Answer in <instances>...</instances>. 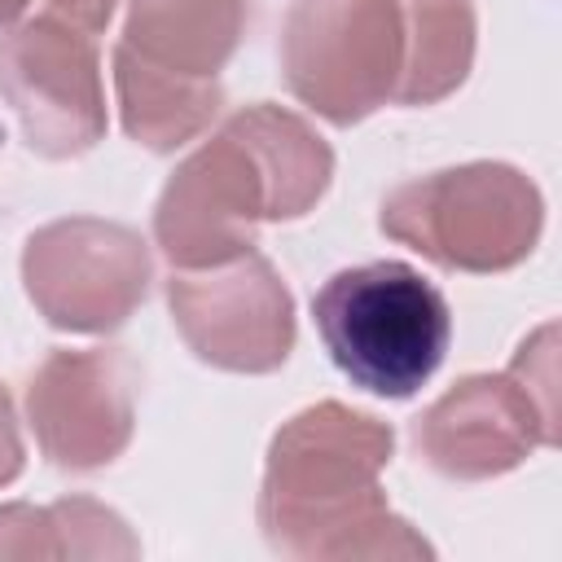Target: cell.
Listing matches in <instances>:
<instances>
[{
    "label": "cell",
    "instance_id": "cell-12",
    "mask_svg": "<svg viewBox=\"0 0 562 562\" xmlns=\"http://www.w3.org/2000/svg\"><path fill=\"white\" fill-rule=\"evenodd\" d=\"M114 97L123 132L154 154H176L202 136L224 105L220 79L145 61L127 44H114Z\"/></svg>",
    "mask_w": 562,
    "mask_h": 562
},
{
    "label": "cell",
    "instance_id": "cell-17",
    "mask_svg": "<svg viewBox=\"0 0 562 562\" xmlns=\"http://www.w3.org/2000/svg\"><path fill=\"white\" fill-rule=\"evenodd\" d=\"M26 4H31V0H0V31H9V26L26 13Z\"/></svg>",
    "mask_w": 562,
    "mask_h": 562
},
{
    "label": "cell",
    "instance_id": "cell-1",
    "mask_svg": "<svg viewBox=\"0 0 562 562\" xmlns=\"http://www.w3.org/2000/svg\"><path fill=\"white\" fill-rule=\"evenodd\" d=\"M395 430L338 400L299 408L268 443L259 483L263 540L299 562L430 558L435 549L382 496Z\"/></svg>",
    "mask_w": 562,
    "mask_h": 562
},
{
    "label": "cell",
    "instance_id": "cell-13",
    "mask_svg": "<svg viewBox=\"0 0 562 562\" xmlns=\"http://www.w3.org/2000/svg\"><path fill=\"white\" fill-rule=\"evenodd\" d=\"M408 57L395 105H435L452 97L474 66V4L470 0H404Z\"/></svg>",
    "mask_w": 562,
    "mask_h": 562
},
{
    "label": "cell",
    "instance_id": "cell-16",
    "mask_svg": "<svg viewBox=\"0 0 562 562\" xmlns=\"http://www.w3.org/2000/svg\"><path fill=\"white\" fill-rule=\"evenodd\" d=\"M44 4H48V13H53V18H61V22L79 26L83 35H101V31L110 26V18H114V4H119V0H44Z\"/></svg>",
    "mask_w": 562,
    "mask_h": 562
},
{
    "label": "cell",
    "instance_id": "cell-3",
    "mask_svg": "<svg viewBox=\"0 0 562 562\" xmlns=\"http://www.w3.org/2000/svg\"><path fill=\"white\" fill-rule=\"evenodd\" d=\"M312 316L338 373L378 400L417 395L452 342L443 290L400 259L334 272L316 290Z\"/></svg>",
    "mask_w": 562,
    "mask_h": 562
},
{
    "label": "cell",
    "instance_id": "cell-6",
    "mask_svg": "<svg viewBox=\"0 0 562 562\" xmlns=\"http://www.w3.org/2000/svg\"><path fill=\"white\" fill-rule=\"evenodd\" d=\"M277 57L294 101L351 127L395 105L408 57L404 0H294Z\"/></svg>",
    "mask_w": 562,
    "mask_h": 562
},
{
    "label": "cell",
    "instance_id": "cell-10",
    "mask_svg": "<svg viewBox=\"0 0 562 562\" xmlns=\"http://www.w3.org/2000/svg\"><path fill=\"white\" fill-rule=\"evenodd\" d=\"M140 364L123 347L48 351L26 382V422L40 452L70 474L119 461L136 430Z\"/></svg>",
    "mask_w": 562,
    "mask_h": 562
},
{
    "label": "cell",
    "instance_id": "cell-4",
    "mask_svg": "<svg viewBox=\"0 0 562 562\" xmlns=\"http://www.w3.org/2000/svg\"><path fill=\"white\" fill-rule=\"evenodd\" d=\"M378 228L448 272H509L544 228V198L514 162H461L386 193Z\"/></svg>",
    "mask_w": 562,
    "mask_h": 562
},
{
    "label": "cell",
    "instance_id": "cell-8",
    "mask_svg": "<svg viewBox=\"0 0 562 562\" xmlns=\"http://www.w3.org/2000/svg\"><path fill=\"white\" fill-rule=\"evenodd\" d=\"M0 97L31 154L66 162L105 140V83L92 35L44 13L0 35Z\"/></svg>",
    "mask_w": 562,
    "mask_h": 562
},
{
    "label": "cell",
    "instance_id": "cell-9",
    "mask_svg": "<svg viewBox=\"0 0 562 562\" xmlns=\"http://www.w3.org/2000/svg\"><path fill=\"white\" fill-rule=\"evenodd\" d=\"M167 307L189 351L211 369L272 373L294 351V299L259 250L171 272Z\"/></svg>",
    "mask_w": 562,
    "mask_h": 562
},
{
    "label": "cell",
    "instance_id": "cell-5",
    "mask_svg": "<svg viewBox=\"0 0 562 562\" xmlns=\"http://www.w3.org/2000/svg\"><path fill=\"white\" fill-rule=\"evenodd\" d=\"M558 329L531 334L505 373L457 378L422 417H413L417 457L461 483L518 470L536 448L558 443Z\"/></svg>",
    "mask_w": 562,
    "mask_h": 562
},
{
    "label": "cell",
    "instance_id": "cell-2",
    "mask_svg": "<svg viewBox=\"0 0 562 562\" xmlns=\"http://www.w3.org/2000/svg\"><path fill=\"white\" fill-rule=\"evenodd\" d=\"M334 180L329 140L294 110L255 101L220 123L162 184L154 241L171 268H215L255 250L268 220L307 215Z\"/></svg>",
    "mask_w": 562,
    "mask_h": 562
},
{
    "label": "cell",
    "instance_id": "cell-15",
    "mask_svg": "<svg viewBox=\"0 0 562 562\" xmlns=\"http://www.w3.org/2000/svg\"><path fill=\"white\" fill-rule=\"evenodd\" d=\"M26 448H22V430H18V413H13V395L0 382V487H9L22 474Z\"/></svg>",
    "mask_w": 562,
    "mask_h": 562
},
{
    "label": "cell",
    "instance_id": "cell-14",
    "mask_svg": "<svg viewBox=\"0 0 562 562\" xmlns=\"http://www.w3.org/2000/svg\"><path fill=\"white\" fill-rule=\"evenodd\" d=\"M79 496L53 505H0V558H83Z\"/></svg>",
    "mask_w": 562,
    "mask_h": 562
},
{
    "label": "cell",
    "instance_id": "cell-11",
    "mask_svg": "<svg viewBox=\"0 0 562 562\" xmlns=\"http://www.w3.org/2000/svg\"><path fill=\"white\" fill-rule=\"evenodd\" d=\"M250 26L246 0H127L123 40L136 57L220 79Z\"/></svg>",
    "mask_w": 562,
    "mask_h": 562
},
{
    "label": "cell",
    "instance_id": "cell-7",
    "mask_svg": "<svg viewBox=\"0 0 562 562\" xmlns=\"http://www.w3.org/2000/svg\"><path fill=\"white\" fill-rule=\"evenodd\" d=\"M154 259L136 228L66 215L22 246V285L35 312L66 334H110L149 294Z\"/></svg>",
    "mask_w": 562,
    "mask_h": 562
}]
</instances>
